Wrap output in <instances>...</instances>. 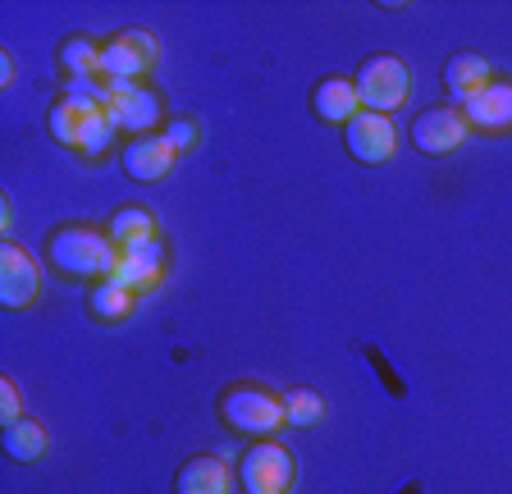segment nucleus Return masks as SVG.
Instances as JSON below:
<instances>
[{"label": "nucleus", "instance_id": "f257e3e1", "mask_svg": "<svg viewBox=\"0 0 512 494\" xmlns=\"http://www.w3.org/2000/svg\"><path fill=\"white\" fill-rule=\"evenodd\" d=\"M119 252L101 229H87V225H69L51 238V266L69 280H110Z\"/></svg>", "mask_w": 512, "mask_h": 494}, {"label": "nucleus", "instance_id": "f03ea898", "mask_svg": "<svg viewBox=\"0 0 512 494\" xmlns=\"http://www.w3.org/2000/svg\"><path fill=\"white\" fill-rule=\"evenodd\" d=\"M352 87H357V97H362V110L389 115V110H398L407 97H412V69L389 51L366 55L357 78H352Z\"/></svg>", "mask_w": 512, "mask_h": 494}, {"label": "nucleus", "instance_id": "7ed1b4c3", "mask_svg": "<svg viewBox=\"0 0 512 494\" xmlns=\"http://www.w3.org/2000/svg\"><path fill=\"white\" fill-rule=\"evenodd\" d=\"M220 417L234 430H243V435L266 440V435H275L284 426V398L261 385H234V389H224V398H220Z\"/></svg>", "mask_w": 512, "mask_h": 494}, {"label": "nucleus", "instance_id": "20e7f679", "mask_svg": "<svg viewBox=\"0 0 512 494\" xmlns=\"http://www.w3.org/2000/svg\"><path fill=\"white\" fill-rule=\"evenodd\" d=\"M293 481V458H288L284 444L275 440H256L252 449L238 462V485L243 494H284Z\"/></svg>", "mask_w": 512, "mask_h": 494}, {"label": "nucleus", "instance_id": "39448f33", "mask_svg": "<svg viewBox=\"0 0 512 494\" xmlns=\"http://www.w3.org/2000/svg\"><path fill=\"white\" fill-rule=\"evenodd\" d=\"M471 124L462 115V106H426L421 115L412 119V147L426 151V156H448V151H458L467 142Z\"/></svg>", "mask_w": 512, "mask_h": 494}, {"label": "nucleus", "instance_id": "423d86ee", "mask_svg": "<svg viewBox=\"0 0 512 494\" xmlns=\"http://www.w3.org/2000/svg\"><path fill=\"white\" fill-rule=\"evenodd\" d=\"M343 147L357 165H384L394 156L398 147V133L389 124V115H375V110H362V115L348 119V129H343Z\"/></svg>", "mask_w": 512, "mask_h": 494}, {"label": "nucleus", "instance_id": "0eeeda50", "mask_svg": "<svg viewBox=\"0 0 512 494\" xmlns=\"http://www.w3.org/2000/svg\"><path fill=\"white\" fill-rule=\"evenodd\" d=\"M37 289H42L37 261H32L19 243H5L0 247V302H5L10 312H23V307H32Z\"/></svg>", "mask_w": 512, "mask_h": 494}, {"label": "nucleus", "instance_id": "6e6552de", "mask_svg": "<svg viewBox=\"0 0 512 494\" xmlns=\"http://www.w3.org/2000/svg\"><path fill=\"white\" fill-rule=\"evenodd\" d=\"M106 119L115 129H128L133 138L156 129L160 119V101L151 97L142 83H110V106H106Z\"/></svg>", "mask_w": 512, "mask_h": 494}, {"label": "nucleus", "instance_id": "1a4fd4ad", "mask_svg": "<svg viewBox=\"0 0 512 494\" xmlns=\"http://www.w3.org/2000/svg\"><path fill=\"white\" fill-rule=\"evenodd\" d=\"M119 170L133 183H160L174 170V147L165 142V133H142V138H128L119 151Z\"/></svg>", "mask_w": 512, "mask_h": 494}, {"label": "nucleus", "instance_id": "9d476101", "mask_svg": "<svg viewBox=\"0 0 512 494\" xmlns=\"http://www.w3.org/2000/svg\"><path fill=\"white\" fill-rule=\"evenodd\" d=\"M462 115H467L471 129H490V133L512 129V83H499V78H490V83L480 87L476 97L462 101Z\"/></svg>", "mask_w": 512, "mask_h": 494}, {"label": "nucleus", "instance_id": "9b49d317", "mask_svg": "<svg viewBox=\"0 0 512 494\" xmlns=\"http://www.w3.org/2000/svg\"><path fill=\"white\" fill-rule=\"evenodd\" d=\"M229 485H234V472L220 453H197L174 476V494H229Z\"/></svg>", "mask_w": 512, "mask_h": 494}, {"label": "nucleus", "instance_id": "f8f14e48", "mask_svg": "<svg viewBox=\"0 0 512 494\" xmlns=\"http://www.w3.org/2000/svg\"><path fill=\"white\" fill-rule=\"evenodd\" d=\"M311 110H316V119H325V124H343V129H348V119L362 115V97H357L352 78H320V83L311 87Z\"/></svg>", "mask_w": 512, "mask_h": 494}, {"label": "nucleus", "instance_id": "ddd939ff", "mask_svg": "<svg viewBox=\"0 0 512 494\" xmlns=\"http://www.w3.org/2000/svg\"><path fill=\"white\" fill-rule=\"evenodd\" d=\"M160 261H165L160 243H151V247H133V252H119L115 270H110V280H115L119 289H128V293L156 289V280H160Z\"/></svg>", "mask_w": 512, "mask_h": 494}, {"label": "nucleus", "instance_id": "4468645a", "mask_svg": "<svg viewBox=\"0 0 512 494\" xmlns=\"http://www.w3.org/2000/svg\"><path fill=\"white\" fill-rule=\"evenodd\" d=\"M147 69H151V60L138 51V46H128L124 33L110 37V42L101 46V65H96V74L106 78V83H142Z\"/></svg>", "mask_w": 512, "mask_h": 494}, {"label": "nucleus", "instance_id": "2eb2a0df", "mask_svg": "<svg viewBox=\"0 0 512 494\" xmlns=\"http://www.w3.org/2000/svg\"><path fill=\"white\" fill-rule=\"evenodd\" d=\"M106 238L115 243V252H133V247L160 243V238H156V220H151V211H142V206H124V211L110 215Z\"/></svg>", "mask_w": 512, "mask_h": 494}, {"label": "nucleus", "instance_id": "dca6fc26", "mask_svg": "<svg viewBox=\"0 0 512 494\" xmlns=\"http://www.w3.org/2000/svg\"><path fill=\"white\" fill-rule=\"evenodd\" d=\"M485 83H490V60H485V55H476V51H458V55H453V60L444 65V87H448V92H453L458 101L476 97Z\"/></svg>", "mask_w": 512, "mask_h": 494}, {"label": "nucleus", "instance_id": "f3484780", "mask_svg": "<svg viewBox=\"0 0 512 494\" xmlns=\"http://www.w3.org/2000/svg\"><path fill=\"white\" fill-rule=\"evenodd\" d=\"M96 110H83V106H74V101H55L51 106V115H46V133H51L60 147H74V151H83V133H87V119H92Z\"/></svg>", "mask_w": 512, "mask_h": 494}, {"label": "nucleus", "instance_id": "a211bd4d", "mask_svg": "<svg viewBox=\"0 0 512 494\" xmlns=\"http://www.w3.org/2000/svg\"><path fill=\"white\" fill-rule=\"evenodd\" d=\"M46 449H51V435H46L42 421L19 417L5 426V453H10L14 462H37Z\"/></svg>", "mask_w": 512, "mask_h": 494}, {"label": "nucleus", "instance_id": "6ab92c4d", "mask_svg": "<svg viewBox=\"0 0 512 494\" xmlns=\"http://www.w3.org/2000/svg\"><path fill=\"white\" fill-rule=\"evenodd\" d=\"M87 307H92L96 321H124L133 312V293L119 289L115 280H96L92 293H87Z\"/></svg>", "mask_w": 512, "mask_h": 494}, {"label": "nucleus", "instance_id": "aec40b11", "mask_svg": "<svg viewBox=\"0 0 512 494\" xmlns=\"http://www.w3.org/2000/svg\"><path fill=\"white\" fill-rule=\"evenodd\" d=\"M279 398H284V426H316L320 412H325L320 394L316 389H307V385H293L288 394H279Z\"/></svg>", "mask_w": 512, "mask_h": 494}, {"label": "nucleus", "instance_id": "412c9836", "mask_svg": "<svg viewBox=\"0 0 512 494\" xmlns=\"http://www.w3.org/2000/svg\"><path fill=\"white\" fill-rule=\"evenodd\" d=\"M60 65H64V78L96 74V65H101V46H96L92 37H69V42L60 46Z\"/></svg>", "mask_w": 512, "mask_h": 494}, {"label": "nucleus", "instance_id": "4be33fe9", "mask_svg": "<svg viewBox=\"0 0 512 494\" xmlns=\"http://www.w3.org/2000/svg\"><path fill=\"white\" fill-rule=\"evenodd\" d=\"M110 138H115V124L106 119V110H96V115L87 119L83 151H78V156H87V161H96V156H106V151H110Z\"/></svg>", "mask_w": 512, "mask_h": 494}, {"label": "nucleus", "instance_id": "5701e85b", "mask_svg": "<svg viewBox=\"0 0 512 494\" xmlns=\"http://www.w3.org/2000/svg\"><path fill=\"white\" fill-rule=\"evenodd\" d=\"M160 133H165V142L174 147V156H183V151L197 147V124H192V119H170Z\"/></svg>", "mask_w": 512, "mask_h": 494}, {"label": "nucleus", "instance_id": "b1692460", "mask_svg": "<svg viewBox=\"0 0 512 494\" xmlns=\"http://www.w3.org/2000/svg\"><path fill=\"white\" fill-rule=\"evenodd\" d=\"M0 417H5V426L23 417V412H19V389H14L10 376H0Z\"/></svg>", "mask_w": 512, "mask_h": 494}, {"label": "nucleus", "instance_id": "393cba45", "mask_svg": "<svg viewBox=\"0 0 512 494\" xmlns=\"http://www.w3.org/2000/svg\"><path fill=\"white\" fill-rule=\"evenodd\" d=\"M124 42H128V46H138V51L147 55L151 65H156V55H160V42H156V37H151V33H142V28H128V33H124Z\"/></svg>", "mask_w": 512, "mask_h": 494}]
</instances>
